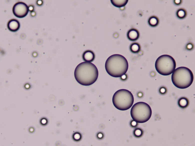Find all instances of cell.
I'll return each mask as SVG.
<instances>
[{
  "mask_svg": "<svg viewBox=\"0 0 195 146\" xmlns=\"http://www.w3.org/2000/svg\"><path fill=\"white\" fill-rule=\"evenodd\" d=\"M98 75L96 66L90 62H84L79 64L76 67L74 76L76 81L80 84L88 86L94 83Z\"/></svg>",
  "mask_w": 195,
  "mask_h": 146,
  "instance_id": "cell-1",
  "label": "cell"
},
{
  "mask_svg": "<svg viewBox=\"0 0 195 146\" xmlns=\"http://www.w3.org/2000/svg\"><path fill=\"white\" fill-rule=\"evenodd\" d=\"M128 63L126 58L118 54L112 55L107 59L105 68L108 73L111 76L120 77L124 75L128 68Z\"/></svg>",
  "mask_w": 195,
  "mask_h": 146,
  "instance_id": "cell-2",
  "label": "cell"
},
{
  "mask_svg": "<svg viewBox=\"0 0 195 146\" xmlns=\"http://www.w3.org/2000/svg\"><path fill=\"white\" fill-rule=\"evenodd\" d=\"M193 80L192 72L189 69L185 67L177 68L172 75L173 84L176 87L180 89H184L190 86Z\"/></svg>",
  "mask_w": 195,
  "mask_h": 146,
  "instance_id": "cell-3",
  "label": "cell"
},
{
  "mask_svg": "<svg viewBox=\"0 0 195 146\" xmlns=\"http://www.w3.org/2000/svg\"><path fill=\"white\" fill-rule=\"evenodd\" d=\"M134 96L129 90L121 89L116 91L114 94L112 101L114 106L117 109L125 110L129 109L134 102Z\"/></svg>",
  "mask_w": 195,
  "mask_h": 146,
  "instance_id": "cell-4",
  "label": "cell"
},
{
  "mask_svg": "<svg viewBox=\"0 0 195 146\" xmlns=\"http://www.w3.org/2000/svg\"><path fill=\"white\" fill-rule=\"evenodd\" d=\"M152 114L151 108L147 103L139 102L132 106L130 115L134 120L138 123H144L148 121Z\"/></svg>",
  "mask_w": 195,
  "mask_h": 146,
  "instance_id": "cell-5",
  "label": "cell"
},
{
  "mask_svg": "<svg viewBox=\"0 0 195 146\" xmlns=\"http://www.w3.org/2000/svg\"><path fill=\"white\" fill-rule=\"evenodd\" d=\"M176 66V62L174 58L166 54L158 57L155 64L156 70L159 74L164 76L171 74L175 70Z\"/></svg>",
  "mask_w": 195,
  "mask_h": 146,
  "instance_id": "cell-6",
  "label": "cell"
},
{
  "mask_svg": "<svg viewBox=\"0 0 195 146\" xmlns=\"http://www.w3.org/2000/svg\"><path fill=\"white\" fill-rule=\"evenodd\" d=\"M29 11V8L25 3L22 2L16 3L14 6L12 8L13 14L17 17L22 18L27 14Z\"/></svg>",
  "mask_w": 195,
  "mask_h": 146,
  "instance_id": "cell-7",
  "label": "cell"
},
{
  "mask_svg": "<svg viewBox=\"0 0 195 146\" xmlns=\"http://www.w3.org/2000/svg\"><path fill=\"white\" fill-rule=\"evenodd\" d=\"M7 26L10 30L15 32L17 31L19 29L20 24L19 22L17 20L12 19L8 22Z\"/></svg>",
  "mask_w": 195,
  "mask_h": 146,
  "instance_id": "cell-8",
  "label": "cell"
},
{
  "mask_svg": "<svg viewBox=\"0 0 195 146\" xmlns=\"http://www.w3.org/2000/svg\"><path fill=\"white\" fill-rule=\"evenodd\" d=\"M140 34L138 31L134 28L130 30L127 34V36L128 39L132 41H135L139 38Z\"/></svg>",
  "mask_w": 195,
  "mask_h": 146,
  "instance_id": "cell-9",
  "label": "cell"
},
{
  "mask_svg": "<svg viewBox=\"0 0 195 146\" xmlns=\"http://www.w3.org/2000/svg\"><path fill=\"white\" fill-rule=\"evenodd\" d=\"M95 55L94 52L92 50H88L84 51L82 55V58L84 61L91 62L94 60Z\"/></svg>",
  "mask_w": 195,
  "mask_h": 146,
  "instance_id": "cell-10",
  "label": "cell"
},
{
  "mask_svg": "<svg viewBox=\"0 0 195 146\" xmlns=\"http://www.w3.org/2000/svg\"><path fill=\"white\" fill-rule=\"evenodd\" d=\"M112 4L114 6L120 8L125 6L127 4L128 0H111Z\"/></svg>",
  "mask_w": 195,
  "mask_h": 146,
  "instance_id": "cell-11",
  "label": "cell"
},
{
  "mask_svg": "<svg viewBox=\"0 0 195 146\" xmlns=\"http://www.w3.org/2000/svg\"><path fill=\"white\" fill-rule=\"evenodd\" d=\"M178 106L180 108H184L188 106L189 104V101L186 98L182 97L178 100Z\"/></svg>",
  "mask_w": 195,
  "mask_h": 146,
  "instance_id": "cell-12",
  "label": "cell"
},
{
  "mask_svg": "<svg viewBox=\"0 0 195 146\" xmlns=\"http://www.w3.org/2000/svg\"><path fill=\"white\" fill-rule=\"evenodd\" d=\"M148 22L150 26L154 27L157 26L158 24L159 19L156 16H152L149 18L148 20Z\"/></svg>",
  "mask_w": 195,
  "mask_h": 146,
  "instance_id": "cell-13",
  "label": "cell"
},
{
  "mask_svg": "<svg viewBox=\"0 0 195 146\" xmlns=\"http://www.w3.org/2000/svg\"><path fill=\"white\" fill-rule=\"evenodd\" d=\"M140 44L136 42L133 43L130 46L131 52L134 53H138L140 50Z\"/></svg>",
  "mask_w": 195,
  "mask_h": 146,
  "instance_id": "cell-14",
  "label": "cell"
},
{
  "mask_svg": "<svg viewBox=\"0 0 195 146\" xmlns=\"http://www.w3.org/2000/svg\"><path fill=\"white\" fill-rule=\"evenodd\" d=\"M176 15L178 18L182 19L186 17L187 15V12L184 9L180 8L177 10L176 12Z\"/></svg>",
  "mask_w": 195,
  "mask_h": 146,
  "instance_id": "cell-15",
  "label": "cell"
},
{
  "mask_svg": "<svg viewBox=\"0 0 195 146\" xmlns=\"http://www.w3.org/2000/svg\"><path fill=\"white\" fill-rule=\"evenodd\" d=\"M143 134V131L140 128H135L134 131V136L137 138L141 137Z\"/></svg>",
  "mask_w": 195,
  "mask_h": 146,
  "instance_id": "cell-16",
  "label": "cell"
},
{
  "mask_svg": "<svg viewBox=\"0 0 195 146\" xmlns=\"http://www.w3.org/2000/svg\"><path fill=\"white\" fill-rule=\"evenodd\" d=\"M73 137L75 140H78L81 138V136L79 133H76L74 135Z\"/></svg>",
  "mask_w": 195,
  "mask_h": 146,
  "instance_id": "cell-17",
  "label": "cell"
},
{
  "mask_svg": "<svg viewBox=\"0 0 195 146\" xmlns=\"http://www.w3.org/2000/svg\"><path fill=\"white\" fill-rule=\"evenodd\" d=\"M166 88L164 87L161 88L160 90V93L162 94H165L166 92Z\"/></svg>",
  "mask_w": 195,
  "mask_h": 146,
  "instance_id": "cell-18",
  "label": "cell"
},
{
  "mask_svg": "<svg viewBox=\"0 0 195 146\" xmlns=\"http://www.w3.org/2000/svg\"><path fill=\"white\" fill-rule=\"evenodd\" d=\"M193 47V44L191 43H188L186 45V48L188 50L192 49Z\"/></svg>",
  "mask_w": 195,
  "mask_h": 146,
  "instance_id": "cell-19",
  "label": "cell"
},
{
  "mask_svg": "<svg viewBox=\"0 0 195 146\" xmlns=\"http://www.w3.org/2000/svg\"><path fill=\"white\" fill-rule=\"evenodd\" d=\"M138 124L137 122L134 121H132L130 122V125L132 127H135Z\"/></svg>",
  "mask_w": 195,
  "mask_h": 146,
  "instance_id": "cell-20",
  "label": "cell"
},
{
  "mask_svg": "<svg viewBox=\"0 0 195 146\" xmlns=\"http://www.w3.org/2000/svg\"><path fill=\"white\" fill-rule=\"evenodd\" d=\"M174 2L175 4L176 5H179L181 4L182 0H174Z\"/></svg>",
  "mask_w": 195,
  "mask_h": 146,
  "instance_id": "cell-21",
  "label": "cell"
},
{
  "mask_svg": "<svg viewBox=\"0 0 195 146\" xmlns=\"http://www.w3.org/2000/svg\"><path fill=\"white\" fill-rule=\"evenodd\" d=\"M98 137L99 138H102V135L101 133H99L98 135Z\"/></svg>",
  "mask_w": 195,
  "mask_h": 146,
  "instance_id": "cell-22",
  "label": "cell"
},
{
  "mask_svg": "<svg viewBox=\"0 0 195 146\" xmlns=\"http://www.w3.org/2000/svg\"><path fill=\"white\" fill-rule=\"evenodd\" d=\"M43 120L44 121H42V123H43V124H45L46 123V120Z\"/></svg>",
  "mask_w": 195,
  "mask_h": 146,
  "instance_id": "cell-23",
  "label": "cell"
}]
</instances>
